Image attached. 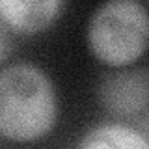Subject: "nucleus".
<instances>
[{"label":"nucleus","mask_w":149,"mask_h":149,"mask_svg":"<svg viewBox=\"0 0 149 149\" xmlns=\"http://www.w3.org/2000/svg\"><path fill=\"white\" fill-rule=\"evenodd\" d=\"M0 34H2V62H6L8 58V32H6V24L2 22V28H0Z\"/></svg>","instance_id":"6"},{"label":"nucleus","mask_w":149,"mask_h":149,"mask_svg":"<svg viewBox=\"0 0 149 149\" xmlns=\"http://www.w3.org/2000/svg\"><path fill=\"white\" fill-rule=\"evenodd\" d=\"M99 97L102 104L118 116L138 114L149 102V71L130 69L108 73L101 80Z\"/></svg>","instance_id":"3"},{"label":"nucleus","mask_w":149,"mask_h":149,"mask_svg":"<svg viewBox=\"0 0 149 149\" xmlns=\"http://www.w3.org/2000/svg\"><path fill=\"white\" fill-rule=\"evenodd\" d=\"M77 149H149V140L129 125L102 123L84 134Z\"/></svg>","instance_id":"5"},{"label":"nucleus","mask_w":149,"mask_h":149,"mask_svg":"<svg viewBox=\"0 0 149 149\" xmlns=\"http://www.w3.org/2000/svg\"><path fill=\"white\" fill-rule=\"evenodd\" d=\"M56 119V93L45 71L30 63L0 73V132L13 142L37 140Z\"/></svg>","instance_id":"1"},{"label":"nucleus","mask_w":149,"mask_h":149,"mask_svg":"<svg viewBox=\"0 0 149 149\" xmlns=\"http://www.w3.org/2000/svg\"><path fill=\"white\" fill-rule=\"evenodd\" d=\"M88 45L108 65H127L149 45V13L136 0H110L88 22Z\"/></svg>","instance_id":"2"},{"label":"nucleus","mask_w":149,"mask_h":149,"mask_svg":"<svg viewBox=\"0 0 149 149\" xmlns=\"http://www.w3.org/2000/svg\"><path fill=\"white\" fill-rule=\"evenodd\" d=\"M62 8V0H2L0 17L15 32L32 34L49 26Z\"/></svg>","instance_id":"4"}]
</instances>
